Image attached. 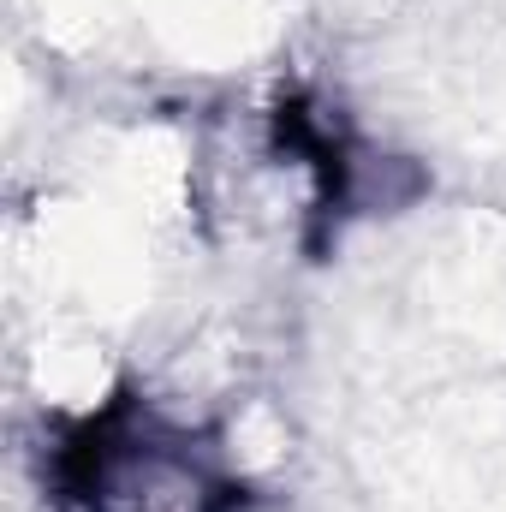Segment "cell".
Segmentation results:
<instances>
[{
    "label": "cell",
    "mask_w": 506,
    "mask_h": 512,
    "mask_svg": "<svg viewBox=\"0 0 506 512\" xmlns=\"http://www.w3.org/2000/svg\"><path fill=\"white\" fill-rule=\"evenodd\" d=\"M42 477L66 512H251L227 435L143 387H120L54 429Z\"/></svg>",
    "instance_id": "cell-1"
}]
</instances>
